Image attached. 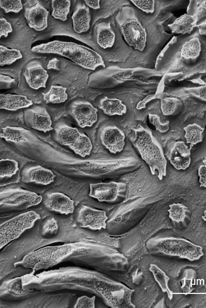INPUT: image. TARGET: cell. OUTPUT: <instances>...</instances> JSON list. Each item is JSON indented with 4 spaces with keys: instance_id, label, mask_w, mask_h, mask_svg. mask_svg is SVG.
Listing matches in <instances>:
<instances>
[{
    "instance_id": "1",
    "label": "cell",
    "mask_w": 206,
    "mask_h": 308,
    "mask_svg": "<svg viewBox=\"0 0 206 308\" xmlns=\"http://www.w3.org/2000/svg\"><path fill=\"white\" fill-rule=\"evenodd\" d=\"M22 278L23 288L32 291H83L98 296L111 307H135L132 301L134 289L96 271L67 267L37 274L33 271Z\"/></svg>"
},
{
    "instance_id": "2",
    "label": "cell",
    "mask_w": 206,
    "mask_h": 308,
    "mask_svg": "<svg viewBox=\"0 0 206 308\" xmlns=\"http://www.w3.org/2000/svg\"><path fill=\"white\" fill-rule=\"evenodd\" d=\"M84 263L111 271L124 272L129 267L127 258L108 246L94 242H76L47 246L26 254L14 263L33 271L46 270L61 263Z\"/></svg>"
},
{
    "instance_id": "3",
    "label": "cell",
    "mask_w": 206,
    "mask_h": 308,
    "mask_svg": "<svg viewBox=\"0 0 206 308\" xmlns=\"http://www.w3.org/2000/svg\"><path fill=\"white\" fill-rule=\"evenodd\" d=\"M31 51L35 53L58 55L88 70H95L99 66L105 67L102 56L97 52L75 42L55 40L35 45L31 47Z\"/></svg>"
},
{
    "instance_id": "4",
    "label": "cell",
    "mask_w": 206,
    "mask_h": 308,
    "mask_svg": "<svg viewBox=\"0 0 206 308\" xmlns=\"http://www.w3.org/2000/svg\"><path fill=\"white\" fill-rule=\"evenodd\" d=\"M134 134L130 138L142 159L148 166L152 175L157 172L160 180L167 175V161L163 149L152 133L140 125L132 129Z\"/></svg>"
},
{
    "instance_id": "5",
    "label": "cell",
    "mask_w": 206,
    "mask_h": 308,
    "mask_svg": "<svg viewBox=\"0 0 206 308\" xmlns=\"http://www.w3.org/2000/svg\"><path fill=\"white\" fill-rule=\"evenodd\" d=\"M146 247L152 255L160 257L198 260L203 255V248L185 238L166 236H156L149 239Z\"/></svg>"
},
{
    "instance_id": "6",
    "label": "cell",
    "mask_w": 206,
    "mask_h": 308,
    "mask_svg": "<svg viewBox=\"0 0 206 308\" xmlns=\"http://www.w3.org/2000/svg\"><path fill=\"white\" fill-rule=\"evenodd\" d=\"M116 20L128 45L135 50L143 52L146 46L147 32L134 9L129 7H123L117 13Z\"/></svg>"
},
{
    "instance_id": "7",
    "label": "cell",
    "mask_w": 206,
    "mask_h": 308,
    "mask_svg": "<svg viewBox=\"0 0 206 308\" xmlns=\"http://www.w3.org/2000/svg\"><path fill=\"white\" fill-rule=\"evenodd\" d=\"M43 200L36 193L20 188L0 190V214L22 211L39 204Z\"/></svg>"
},
{
    "instance_id": "8",
    "label": "cell",
    "mask_w": 206,
    "mask_h": 308,
    "mask_svg": "<svg viewBox=\"0 0 206 308\" xmlns=\"http://www.w3.org/2000/svg\"><path fill=\"white\" fill-rule=\"evenodd\" d=\"M55 139L60 144L68 146L82 158L91 154L93 148L91 139L77 128L60 123L55 126Z\"/></svg>"
},
{
    "instance_id": "9",
    "label": "cell",
    "mask_w": 206,
    "mask_h": 308,
    "mask_svg": "<svg viewBox=\"0 0 206 308\" xmlns=\"http://www.w3.org/2000/svg\"><path fill=\"white\" fill-rule=\"evenodd\" d=\"M136 163L135 158L128 157L107 160L80 161L72 164L71 167L83 175L95 177L133 166Z\"/></svg>"
},
{
    "instance_id": "10",
    "label": "cell",
    "mask_w": 206,
    "mask_h": 308,
    "mask_svg": "<svg viewBox=\"0 0 206 308\" xmlns=\"http://www.w3.org/2000/svg\"><path fill=\"white\" fill-rule=\"evenodd\" d=\"M40 215L34 211L21 213L0 224V250L31 228Z\"/></svg>"
},
{
    "instance_id": "11",
    "label": "cell",
    "mask_w": 206,
    "mask_h": 308,
    "mask_svg": "<svg viewBox=\"0 0 206 308\" xmlns=\"http://www.w3.org/2000/svg\"><path fill=\"white\" fill-rule=\"evenodd\" d=\"M127 189V184L122 182L91 183L89 195L100 202L114 203L126 197Z\"/></svg>"
},
{
    "instance_id": "12",
    "label": "cell",
    "mask_w": 206,
    "mask_h": 308,
    "mask_svg": "<svg viewBox=\"0 0 206 308\" xmlns=\"http://www.w3.org/2000/svg\"><path fill=\"white\" fill-rule=\"evenodd\" d=\"M108 219L105 211L82 205L77 214L76 224L79 228L97 231L106 229Z\"/></svg>"
},
{
    "instance_id": "13",
    "label": "cell",
    "mask_w": 206,
    "mask_h": 308,
    "mask_svg": "<svg viewBox=\"0 0 206 308\" xmlns=\"http://www.w3.org/2000/svg\"><path fill=\"white\" fill-rule=\"evenodd\" d=\"M69 114L82 128L90 127L98 120V109L86 100H75L70 105Z\"/></svg>"
},
{
    "instance_id": "14",
    "label": "cell",
    "mask_w": 206,
    "mask_h": 308,
    "mask_svg": "<svg viewBox=\"0 0 206 308\" xmlns=\"http://www.w3.org/2000/svg\"><path fill=\"white\" fill-rule=\"evenodd\" d=\"M23 6L28 26L37 31L44 30L48 26V11L38 1H27Z\"/></svg>"
},
{
    "instance_id": "15",
    "label": "cell",
    "mask_w": 206,
    "mask_h": 308,
    "mask_svg": "<svg viewBox=\"0 0 206 308\" xmlns=\"http://www.w3.org/2000/svg\"><path fill=\"white\" fill-rule=\"evenodd\" d=\"M191 149L183 141H172L167 146L166 156L176 170H185L191 163Z\"/></svg>"
},
{
    "instance_id": "16",
    "label": "cell",
    "mask_w": 206,
    "mask_h": 308,
    "mask_svg": "<svg viewBox=\"0 0 206 308\" xmlns=\"http://www.w3.org/2000/svg\"><path fill=\"white\" fill-rule=\"evenodd\" d=\"M25 123L34 130L46 133L53 129L51 116L47 109L37 106L24 111Z\"/></svg>"
},
{
    "instance_id": "17",
    "label": "cell",
    "mask_w": 206,
    "mask_h": 308,
    "mask_svg": "<svg viewBox=\"0 0 206 308\" xmlns=\"http://www.w3.org/2000/svg\"><path fill=\"white\" fill-rule=\"evenodd\" d=\"M100 139L102 145L113 154L121 152L125 145V133L116 126L104 127L101 130Z\"/></svg>"
},
{
    "instance_id": "18",
    "label": "cell",
    "mask_w": 206,
    "mask_h": 308,
    "mask_svg": "<svg viewBox=\"0 0 206 308\" xmlns=\"http://www.w3.org/2000/svg\"><path fill=\"white\" fill-rule=\"evenodd\" d=\"M23 76L29 87L34 90L45 88L49 78L48 72L37 61L26 64Z\"/></svg>"
},
{
    "instance_id": "19",
    "label": "cell",
    "mask_w": 206,
    "mask_h": 308,
    "mask_svg": "<svg viewBox=\"0 0 206 308\" xmlns=\"http://www.w3.org/2000/svg\"><path fill=\"white\" fill-rule=\"evenodd\" d=\"M32 291L23 287L22 276L3 281L0 285V298L7 300H18L27 297Z\"/></svg>"
},
{
    "instance_id": "20",
    "label": "cell",
    "mask_w": 206,
    "mask_h": 308,
    "mask_svg": "<svg viewBox=\"0 0 206 308\" xmlns=\"http://www.w3.org/2000/svg\"><path fill=\"white\" fill-rule=\"evenodd\" d=\"M44 204L49 211L63 215L72 214L74 210L73 200L67 195L60 192L47 194Z\"/></svg>"
},
{
    "instance_id": "21",
    "label": "cell",
    "mask_w": 206,
    "mask_h": 308,
    "mask_svg": "<svg viewBox=\"0 0 206 308\" xmlns=\"http://www.w3.org/2000/svg\"><path fill=\"white\" fill-rule=\"evenodd\" d=\"M55 177L51 170L40 165L27 167L21 172V181L25 183L47 185L54 181Z\"/></svg>"
},
{
    "instance_id": "22",
    "label": "cell",
    "mask_w": 206,
    "mask_h": 308,
    "mask_svg": "<svg viewBox=\"0 0 206 308\" xmlns=\"http://www.w3.org/2000/svg\"><path fill=\"white\" fill-rule=\"evenodd\" d=\"M168 217L173 226L178 229L186 228L191 218V212L182 203H173L169 205Z\"/></svg>"
},
{
    "instance_id": "23",
    "label": "cell",
    "mask_w": 206,
    "mask_h": 308,
    "mask_svg": "<svg viewBox=\"0 0 206 308\" xmlns=\"http://www.w3.org/2000/svg\"><path fill=\"white\" fill-rule=\"evenodd\" d=\"M71 19L73 28L76 33L80 34L89 29L91 18L89 8L85 4H77Z\"/></svg>"
},
{
    "instance_id": "24",
    "label": "cell",
    "mask_w": 206,
    "mask_h": 308,
    "mask_svg": "<svg viewBox=\"0 0 206 308\" xmlns=\"http://www.w3.org/2000/svg\"><path fill=\"white\" fill-rule=\"evenodd\" d=\"M33 104L26 96L10 93H0V110L16 111Z\"/></svg>"
},
{
    "instance_id": "25",
    "label": "cell",
    "mask_w": 206,
    "mask_h": 308,
    "mask_svg": "<svg viewBox=\"0 0 206 308\" xmlns=\"http://www.w3.org/2000/svg\"><path fill=\"white\" fill-rule=\"evenodd\" d=\"M198 20V17L195 14H184L177 18L172 23L168 25V27L173 33L189 34L195 27Z\"/></svg>"
},
{
    "instance_id": "26",
    "label": "cell",
    "mask_w": 206,
    "mask_h": 308,
    "mask_svg": "<svg viewBox=\"0 0 206 308\" xmlns=\"http://www.w3.org/2000/svg\"><path fill=\"white\" fill-rule=\"evenodd\" d=\"M95 36L98 45L103 49L112 47L115 41V33L110 23L103 22L95 28Z\"/></svg>"
},
{
    "instance_id": "27",
    "label": "cell",
    "mask_w": 206,
    "mask_h": 308,
    "mask_svg": "<svg viewBox=\"0 0 206 308\" xmlns=\"http://www.w3.org/2000/svg\"><path fill=\"white\" fill-rule=\"evenodd\" d=\"M99 108L105 114L110 116H121L127 111V107L121 100L107 96H105L100 100Z\"/></svg>"
},
{
    "instance_id": "28",
    "label": "cell",
    "mask_w": 206,
    "mask_h": 308,
    "mask_svg": "<svg viewBox=\"0 0 206 308\" xmlns=\"http://www.w3.org/2000/svg\"><path fill=\"white\" fill-rule=\"evenodd\" d=\"M30 134L28 129L18 126H7L2 128L0 137L7 142L20 143L25 142Z\"/></svg>"
},
{
    "instance_id": "29",
    "label": "cell",
    "mask_w": 206,
    "mask_h": 308,
    "mask_svg": "<svg viewBox=\"0 0 206 308\" xmlns=\"http://www.w3.org/2000/svg\"><path fill=\"white\" fill-rule=\"evenodd\" d=\"M149 270L152 273L161 291L167 294L170 300H172L173 298V293L169 286V277L159 267L154 264H150Z\"/></svg>"
},
{
    "instance_id": "30",
    "label": "cell",
    "mask_w": 206,
    "mask_h": 308,
    "mask_svg": "<svg viewBox=\"0 0 206 308\" xmlns=\"http://www.w3.org/2000/svg\"><path fill=\"white\" fill-rule=\"evenodd\" d=\"M67 88L60 85H51L46 93H43V98L48 104H61L68 98Z\"/></svg>"
},
{
    "instance_id": "31",
    "label": "cell",
    "mask_w": 206,
    "mask_h": 308,
    "mask_svg": "<svg viewBox=\"0 0 206 308\" xmlns=\"http://www.w3.org/2000/svg\"><path fill=\"white\" fill-rule=\"evenodd\" d=\"M185 131L184 137L190 147L202 142L204 128L199 125L193 123L188 124L183 128Z\"/></svg>"
},
{
    "instance_id": "32",
    "label": "cell",
    "mask_w": 206,
    "mask_h": 308,
    "mask_svg": "<svg viewBox=\"0 0 206 308\" xmlns=\"http://www.w3.org/2000/svg\"><path fill=\"white\" fill-rule=\"evenodd\" d=\"M201 50V42L197 37H194L185 42L181 49V56L186 59L198 58Z\"/></svg>"
},
{
    "instance_id": "33",
    "label": "cell",
    "mask_w": 206,
    "mask_h": 308,
    "mask_svg": "<svg viewBox=\"0 0 206 308\" xmlns=\"http://www.w3.org/2000/svg\"><path fill=\"white\" fill-rule=\"evenodd\" d=\"M183 104L177 97H167L160 100V109L164 116L178 114L182 110Z\"/></svg>"
},
{
    "instance_id": "34",
    "label": "cell",
    "mask_w": 206,
    "mask_h": 308,
    "mask_svg": "<svg viewBox=\"0 0 206 308\" xmlns=\"http://www.w3.org/2000/svg\"><path fill=\"white\" fill-rule=\"evenodd\" d=\"M22 57L19 50L0 45V66L10 65Z\"/></svg>"
},
{
    "instance_id": "35",
    "label": "cell",
    "mask_w": 206,
    "mask_h": 308,
    "mask_svg": "<svg viewBox=\"0 0 206 308\" xmlns=\"http://www.w3.org/2000/svg\"><path fill=\"white\" fill-rule=\"evenodd\" d=\"M70 1H52V16L62 21H66L70 12Z\"/></svg>"
},
{
    "instance_id": "36",
    "label": "cell",
    "mask_w": 206,
    "mask_h": 308,
    "mask_svg": "<svg viewBox=\"0 0 206 308\" xmlns=\"http://www.w3.org/2000/svg\"><path fill=\"white\" fill-rule=\"evenodd\" d=\"M18 162L13 159L0 160V178H11L19 170Z\"/></svg>"
},
{
    "instance_id": "37",
    "label": "cell",
    "mask_w": 206,
    "mask_h": 308,
    "mask_svg": "<svg viewBox=\"0 0 206 308\" xmlns=\"http://www.w3.org/2000/svg\"><path fill=\"white\" fill-rule=\"evenodd\" d=\"M0 7L6 13H18L23 8L21 1H0Z\"/></svg>"
},
{
    "instance_id": "38",
    "label": "cell",
    "mask_w": 206,
    "mask_h": 308,
    "mask_svg": "<svg viewBox=\"0 0 206 308\" xmlns=\"http://www.w3.org/2000/svg\"><path fill=\"white\" fill-rule=\"evenodd\" d=\"M148 116L150 123L155 127L157 131L162 133L168 131L170 128L169 121L162 123L159 116L156 114H149Z\"/></svg>"
},
{
    "instance_id": "39",
    "label": "cell",
    "mask_w": 206,
    "mask_h": 308,
    "mask_svg": "<svg viewBox=\"0 0 206 308\" xmlns=\"http://www.w3.org/2000/svg\"><path fill=\"white\" fill-rule=\"evenodd\" d=\"M131 3L139 10L147 14H152L155 10V1L153 0H131Z\"/></svg>"
},
{
    "instance_id": "40",
    "label": "cell",
    "mask_w": 206,
    "mask_h": 308,
    "mask_svg": "<svg viewBox=\"0 0 206 308\" xmlns=\"http://www.w3.org/2000/svg\"><path fill=\"white\" fill-rule=\"evenodd\" d=\"M58 229L56 220L54 218H50L45 222L42 230V234L45 237H50L56 234Z\"/></svg>"
},
{
    "instance_id": "41",
    "label": "cell",
    "mask_w": 206,
    "mask_h": 308,
    "mask_svg": "<svg viewBox=\"0 0 206 308\" xmlns=\"http://www.w3.org/2000/svg\"><path fill=\"white\" fill-rule=\"evenodd\" d=\"M95 296L92 297L87 296L79 297L75 303L74 307H95Z\"/></svg>"
},
{
    "instance_id": "42",
    "label": "cell",
    "mask_w": 206,
    "mask_h": 308,
    "mask_svg": "<svg viewBox=\"0 0 206 308\" xmlns=\"http://www.w3.org/2000/svg\"><path fill=\"white\" fill-rule=\"evenodd\" d=\"M15 83V79L14 78L0 73V89L12 88Z\"/></svg>"
},
{
    "instance_id": "43",
    "label": "cell",
    "mask_w": 206,
    "mask_h": 308,
    "mask_svg": "<svg viewBox=\"0 0 206 308\" xmlns=\"http://www.w3.org/2000/svg\"><path fill=\"white\" fill-rule=\"evenodd\" d=\"M12 31L13 28L11 23L5 18H0V38L2 36L7 37Z\"/></svg>"
},
{
    "instance_id": "44",
    "label": "cell",
    "mask_w": 206,
    "mask_h": 308,
    "mask_svg": "<svg viewBox=\"0 0 206 308\" xmlns=\"http://www.w3.org/2000/svg\"><path fill=\"white\" fill-rule=\"evenodd\" d=\"M187 92L202 100H206V87L201 86L198 87L190 88L187 90Z\"/></svg>"
},
{
    "instance_id": "45",
    "label": "cell",
    "mask_w": 206,
    "mask_h": 308,
    "mask_svg": "<svg viewBox=\"0 0 206 308\" xmlns=\"http://www.w3.org/2000/svg\"><path fill=\"white\" fill-rule=\"evenodd\" d=\"M200 187H206V165H200L197 170Z\"/></svg>"
},
{
    "instance_id": "46",
    "label": "cell",
    "mask_w": 206,
    "mask_h": 308,
    "mask_svg": "<svg viewBox=\"0 0 206 308\" xmlns=\"http://www.w3.org/2000/svg\"><path fill=\"white\" fill-rule=\"evenodd\" d=\"M84 2L88 8L94 10H97L100 8V1H85Z\"/></svg>"
},
{
    "instance_id": "47",
    "label": "cell",
    "mask_w": 206,
    "mask_h": 308,
    "mask_svg": "<svg viewBox=\"0 0 206 308\" xmlns=\"http://www.w3.org/2000/svg\"><path fill=\"white\" fill-rule=\"evenodd\" d=\"M198 30L199 34L201 35H205L206 34V22L204 21L202 23L197 24L195 26Z\"/></svg>"
}]
</instances>
